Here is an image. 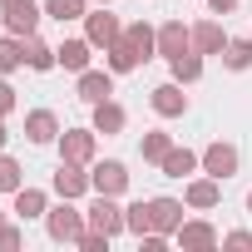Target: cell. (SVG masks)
<instances>
[{"label":"cell","instance_id":"836d02e7","mask_svg":"<svg viewBox=\"0 0 252 252\" xmlns=\"http://www.w3.org/2000/svg\"><path fill=\"white\" fill-rule=\"evenodd\" d=\"M208 10H213V15H232V10H237V0H208Z\"/></svg>","mask_w":252,"mask_h":252},{"label":"cell","instance_id":"3957f363","mask_svg":"<svg viewBox=\"0 0 252 252\" xmlns=\"http://www.w3.org/2000/svg\"><path fill=\"white\" fill-rule=\"evenodd\" d=\"M84 218H89V227H99V232H109V237L124 232V208H119V198H109V193H94V203L84 208Z\"/></svg>","mask_w":252,"mask_h":252},{"label":"cell","instance_id":"9c48e42d","mask_svg":"<svg viewBox=\"0 0 252 252\" xmlns=\"http://www.w3.org/2000/svg\"><path fill=\"white\" fill-rule=\"evenodd\" d=\"M203 173H213L218 183H227V178L237 173V149L222 144V139H213V144L203 149Z\"/></svg>","mask_w":252,"mask_h":252},{"label":"cell","instance_id":"f1b7e54d","mask_svg":"<svg viewBox=\"0 0 252 252\" xmlns=\"http://www.w3.org/2000/svg\"><path fill=\"white\" fill-rule=\"evenodd\" d=\"M124 227H129L134 237H144V232H149V203H144V198L124 208Z\"/></svg>","mask_w":252,"mask_h":252},{"label":"cell","instance_id":"cb8c5ba5","mask_svg":"<svg viewBox=\"0 0 252 252\" xmlns=\"http://www.w3.org/2000/svg\"><path fill=\"white\" fill-rule=\"evenodd\" d=\"M168 69H173L178 84H198V79H203V55H198V50H183V55L168 60Z\"/></svg>","mask_w":252,"mask_h":252},{"label":"cell","instance_id":"83f0119b","mask_svg":"<svg viewBox=\"0 0 252 252\" xmlns=\"http://www.w3.org/2000/svg\"><path fill=\"white\" fill-rule=\"evenodd\" d=\"M25 64V55H20V35H5L0 40V74H15Z\"/></svg>","mask_w":252,"mask_h":252},{"label":"cell","instance_id":"1f68e13d","mask_svg":"<svg viewBox=\"0 0 252 252\" xmlns=\"http://www.w3.org/2000/svg\"><path fill=\"white\" fill-rule=\"evenodd\" d=\"M222 247H237V252H252V232H222Z\"/></svg>","mask_w":252,"mask_h":252},{"label":"cell","instance_id":"d6986e66","mask_svg":"<svg viewBox=\"0 0 252 252\" xmlns=\"http://www.w3.org/2000/svg\"><path fill=\"white\" fill-rule=\"evenodd\" d=\"M124 40H129L144 60H154V55H158V30H154L149 20H129V25H124Z\"/></svg>","mask_w":252,"mask_h":252},{"label":"cell","instance_id":"8fae6325","mask_svg":"<svg viewBox=\"0 0 252 252\" xmlns=\"http://www.w3.org/2000/svg\"><path fill=\"white\" fill-rule=\"evenodd\" d=\"M173 237H178V247H183V252H213V247H218V227H213V222H203V218H198V222H188V218H183V227H178Z\"/></svg>","mask_w":252,"mask_h":252},{"label":"cell","instance_id":"484cf974","mask_svg":"<svg viewBox=\"0 0 252 252\" xmlns=\"http://www.w3.org/2000/svg\"><path fill=\"white\" fill-rule=\"evenodd\" d=\"M45 15H50V20H60V25L84 20V15H89V0H45Z\"/></svg>","mask_w":252,"mask_h":252},{"label":"cell","instance_id":"5b68a950","mask_svg":"<svg viewBox=\"0 0 252 252\" xmlns=\"http://www.w3.org/2000/svg\"><path fill=\"white\" fill-rule=\"evenodd\" d=\"M89 183H94V193H109V198H124V193H129V168H124L119 158H104V163H94Z\"/></svg>","mask_w":252,"mask_h":252},{"label":"cell","instance_id":"d590c367","mask_svg":"<svg viewBox=\"0 0 252 252\" xmlns=\"http://www.w3.org/2000/svg\"><path fill=\"white\" fill-rule=\"evenodd\" d=\"M94 5H114V0H94Z\"/></svg>","mask_w":252,"mask_h":252},{"label":"cell","instance_id":"f35d334b","mask_svg":"<svg viewBox=\"0 0 252 252\" xmlns=\"http://www.w3.org/2000/svg\"><path fill=\"white\" fill-rule=\"evenodd\" d=\"M0 25H5V20H0Z\"/></svg>","mask_w":252,"mask_h":252},{"label":"cell","instance_id":"9a60e30c","mask_svg":"<svg viewBox=\"0 0 252 252\" xmlns=\"http://www.w3.org/2000/svg\"><path fill=\"white\" fill-rule=\"evenodd\" d=\"M193 50H198V55H222V50H227V35H222L218 15H208V20L193 25Z\"/></svg>","mask_w":252,"mask_h":252},{"label":"cell","instance_id":"7402d4cb","mask_svg":"<svg viewBox=\"0 0 252 252\" xmlns=\"http://www.w3.org/2000/svg\"><path fill=\"white\" fill-rule=\"evenodd\" d=\"M89 40H64V45H55V55H60V64L69 69V74H84L89 69Z\"/></svg>","mask_w":252,"mask_h":252},{"label":"cell","instance_id":"44dd1931","mask_svg":"<svg viewBox=\"0 0 252 252\" xmlns=\"http://www.w3.org/2000/svg\"><path fill=\"white\" fill-rule=\"evenodd\" d=\"M124 124H129V114H124V104H114V99L94 104V134H124Z\"/></svg>","mask_w":252,"mask_h":252},{"label":"cell","instance_id":"74e56055","mask_svg":"<svg viewBox=\"0 0 252 252\" xmlns=\"http://www.w3.org/2000/svg\"><path fill=\"white\" fill-rule=\"evenodd\" d=\"M0 227H5V213H0Z\"/></svg>","mask_w":252,"mask_h":252},{"label":"cell","instance_id":"603a6c76","mask_svg":"<svg viewBox=\"0 0 252 252\" xmlns=\"http://www.w3.org/2000/svg\"><path fill=\"white\" fill-rule=\"evenodd\" d=\"M104 55H109V69H114V74H129V69H139V64H144V55H139L129 40H124V35H119Z\"/></svg>","mask_w":252,"mask_h":252},{"label":"cell","instance_id":"7c38bea8","mask_svg":"<svg viewBox=\"0 0 252 252\" xmlns=\"http://www.w3.org/2000/svg\"><path fill=\"white\" fill-rule=\"evenodd\" d=\"M183 50H193V25H183V20H163V25H158V55L173 60V55H183Z\"/></svg>","mask_w":252,"mask_h":252},{"label":"cell","instance_id":"8d00e7d4","mask_svg":"<svg viewBox=\"0 0 252 252\" xmlns=\"http://www.w3.org/2000/svg\"><path fill=\"white\" fill-rule=\"evenodd\" d=\"M247 213H252V193H247Z\"/></svg>","mask_w":252,"mask_h":252},{"label":"cell","instance_id":"2e32d148","mask_svg":"<svg viewBox=\"0 0 252 252\" xmlns=\"http://www.w3.org/2000/svg\"><path fill=\"white\" fill-rule=\"evenodd\" d=\"M25 139H30V144H55V139H60V119H55L50 109H30V114H25Z\"/></svg>","mask_w":252,"mask_h":252},{"label":"cell","instance_id":"ac0fdd59","mask_svg":"<svg viewBox=\"0 0 252 252\" xmlns=\"http://www.w3.org/2000/svg\"><path fill=\"white\" fill-rule=\"evenodd\" d=\"M158 168H163L168 178H193V173L203 168V154H193V149H178V144H173V149H168V158H163Z\"/></svg>","mask_w":252,"mask_h":252},{"label":"cell","instance_id":"ba28073f","mask_svg":"<svg viewBox=\"0 0 252 252\" xmlns=\"http://www.w3.org/2000/svg\"><path fill=\"white\" fill-rule=\"evenodd\" d=\"M94 154H99V144H94V129H64L60 134V158H74V163H94Z\"/></svg>","mask_w":252,"mask_h":252},{"label":"cell","instance_id":"277c9868","mask_svg":"<svg viewBox=\"0 0 252 252\" xmlns=\"http://www.w3.org/2000/svg\"><path fill=\"white\" fill-rule=\"evenodd\" d=\"M183 208H188V203H178V198H149V232L173 237V232L183 227Z\"/></svg>","mask_w":252,"mask_h":252},{"label":"cell","instance_id":"7a4b0ae2","mask_svg":"<svg viewBox=\"0 0 252 252\" xmlns=\"http://www.w3.org/2000/svg\"><path fill=\"white\" fill-rule=\"evenodd\" d=\"M40 0H0V20H5V30L10 35H35V25H40Z\"/></svg>","mask_w":252,"mask_h":252},{"label":"cell","instance_id":"5bb4252c","mask_svg":"<svg viewBox=\"0 0 252 252\" xmlns=\"http://www.w3.org/2000/svg\"><path fill=\"white\" fill-rule=\"evenodd\" d=\"M149 104H154V114H163V119H178V114H188V94H183V84H178V79L158 84V89L149 94Z\"/></svg>","mask_w":252,"mask_h":252},{"label":"cell","instance_id":"8992f818","mask_svg":"<svg viewBox=\"0 0 252 252\" xmlns=\"http://www.w3.org/2000/svg\"><path fill=\"white\" fill-rule=\"evenodd\" d=\"M119 35H124L119 15H109V10H89V15H84V40H89L94 50H109Z\"/></svg>","mask_w":252,"mask_h":252},{"label":"cell","instance_id":"ffe728a7","mask_svg":"<svg viewBox=\"0 0 252 252\" xmlns=\"http://www.w3.org/2000/svg\"><path fill=\"white\" fill-rule=\"evenodd\" d=\"M50 213V198H45V188H30V183H20L15 188V218H45Z\"/></svg>","mask_w":252,"mask_h":252},{"label":"cell","instance_id":"4dcf8cb0","mask_svg":"<svg viewBox=\"0 0 252 252\" xmlns=\"http://www.w3.org/2000/svg\"><path fill=\"white\" fill-rule=\"evenodd\" d=\"M20 242H25V232H20L15 222H5V227H0V252H15Z\"/></svg>","mask_w":252,"mask_h":252},{"label":"cell","instance_id":"e575fe53","mask_svg":"<svg viewBox=\"0 0 252 252\" xmlns=\"http://www.w3.org/2000/svg\"><path fill=\"white\" fill-rule=\"evenodd\" d=\"M5 139H10V134H5V124H0V154H5Z\"/></svg>","mask_w":252,"mask_h":252},{"label":"cell","instance_id":"e0dca14e","mask_svg":"<svg viewBox=\"0 0 252 252\" xmlns=\"http://www.w3.org/2000/svg\"><path fill=\"white\" fill-rule=\"evenodd\" d=\"M20 55H25V64H30V69H40V74L60 64V55H55V45H45L40 35H25V40H20Z\"/></svg>","mask_w":252,"mask_h":252},{"label":"cell","instance_id":"30bf717a","mask_svg":"<svg viewBox=\"0 0 252 252\" xmlns=\"http://www.w3.org/2000/svg\"><path fill=\"white\" fill-rule=\"evenodd\" d=\"M183 203H188L193 213H208V208H218V203H222V183H218L213 173H208V178H188Z\"/></svg>","mask_w":252,"mask_h":252},{"label":"cell","instance_id":"d6a6232c","mask_svg":"<svg viewBox=\"0 0 252 252\" xmlns=\"http://www.w3.org/2000/svg\"><path fill=\"white\" fill-rule=\"evenodd\" d=\"M15 109V89H10V79H0V119H5Z\"/></svg>","mask_w":252,"mask_h":252},{"label":"cell","instance_id":"52a82bcc","mask_svg":"<svg viewBox=\"0 0 252 252\" xmlns=\"http://www.w3.org/2000/svg\"><path fill=\"white\" fill-rule=\"evenodd\" d=\"M55 193H60V198H84V193H94V183H89L84 163L60 158V168H55Z\"/></svg>","mask_w":252,"mask_h":252},{"label":"cell","instance_id":"4316f807","mask_svg":"<svg viewBox=\"0 0 252 252\" xmlns=\"http://www.w3.org/2000/svg\"><path fill=\"white\" fill-rule=\"evenodd\" d=\"M222 64H227V69H252V40H227Z\"/></svg>","mask_w":252,"mask_h":252},{"label":"cell","instance_id":"6da1fadb","mask_svg":"<svg viewBox=\"0 0 252 252\" xmlns=\"http://www.w3.org/2000/svg\"><path fill=\"white\" fill-rule=\"evenodd\" d=\"M84 227H89V218L74 208V198H60V208H50V213H45V232H50L55 242H74V247H79Z\"/></svg>","mask_w":252,"mask_h":252},{"label":"cell","instance_id":"4fadbf2b","mask_svg":"<svg viewBox=\"0 0 252 252\" xmlns=\"http://www.w3.org/2000/svg\"><path fill=\"white\" fill-rule=\"evenodd\" d=\"M79 99L94 109L104 99H114V69H84L79 74Z\"/></svg>","mask_w":252,"mask_h":252},{"label":"cell","instance_id":"d4e9b609","mask_svg":"<svg viewBox=\"0 0 252 252\" xmlns=\"http://www.w3.org/2000/svg\"><path fill=\"white\" fill-rule=\"evenodd\" d=\"M168 149H173V134H163V129H149V134H144V144H139L144 163H163V158H168Z\"/></svg>","mask_w":252,"mask_h":252},{"label":"cell","instance_id":"f546056e","mask_svg":"<svg viewBox=\"0 0 252 252\" xmlns=\"http://www.w3.org/2000/svg\"><path fill=\"white\" fill-rule=\"evenodd\" d=\"M25 178H20V163L10 158V154H0V193H15Z\"/></svg>","mask_w":252,"mask_h":252}]
</instances>
